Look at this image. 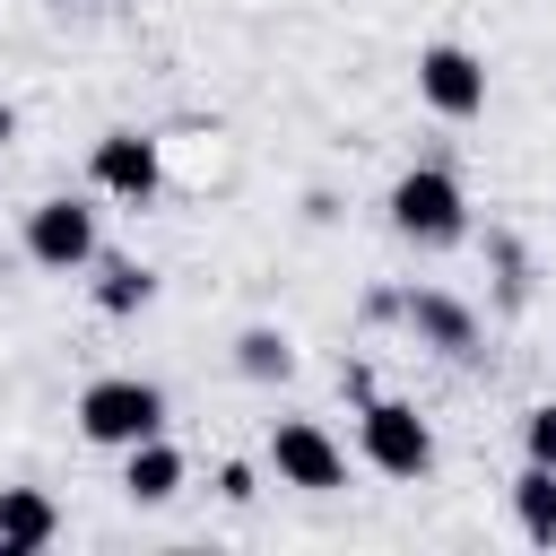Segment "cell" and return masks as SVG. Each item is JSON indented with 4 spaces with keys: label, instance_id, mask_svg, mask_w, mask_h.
<instances>
[{
    "label": "cell",
    "instance_id": "obj_1",
    "mask_svg": "<svg viewBox=\"0 0 556 556\" xmlns=\"http://www.w3.org/2000/svg\"><path fill=\"white\" fill-rule=\"evenodd\" d=\"M78 434L104 443V452H130V443L165 434V391L139 382V374H96V382L78 391Z\"/></svg>",
    "mask_w": 556,
    "mask_h": 556
},
{
    "label": "cell",
    "instance_id": "obj_5",
    "mask_svg": "<svg viewBox=\"0 0 556 556\" xmlns=\"http://www.w3.org/2000/svg\"><path fill=\"white\" fill-rule=\"evenodd\" d=\"M26 261L35 269H87L96 261V208L87 200H35L26 208Z\"/></svg>",
    "mask_w": 556,
    "mask_h": 556
},
{
    "label": "cell",
    "instance_id": "obj_13",
    "mask_svg": "<svg viewBox=\"0 0 556 556\" xmlns=\"http://www.w3.org/2000/svg\"><path fill=\"white\" fill-rule=\"evenodd\" d=\"M235 365H243L252 382H287V374H295V348H287V330H243V339H235Z\"/></svg>",
    "mask_w": 556,
    "mask_h": 556
},
{
    "label": "cell",
    "instance_id": "obj_16",
    "mask_svg": "<svg viewBox=\"0 0 556 556\" xmlns=\"http://www.w3.org/2000/svg\"><path fill=\"white\" fill-rule=\"evenodd\" d=\"M9 139H17V113H9V96H0V148H9Z\"/></svg>",
    "mask_w": 556,
    "mask_h": 556
},
{
    "label": "cell",
    "instance_id": "obj_6",
    "mask_svg": "<svg viewBox=\"0 0 556 556\" xmlns=\"http://www.w3.org/2000/svg\"><path fill=\"white\" fill-rule=\"evenodd\" d=\"M269 469H278V486H304V495H339V486H348V452H339L313 417H287V426L269 434Z\"/></svg>",
    "mask_w": 556,
    "mask_h": 556
},
{
    "label": "cell",
    "instance_id": "obj_4",
    "mask_svg": "<svg viewBox=\"0 0 556 556\" xmlns=\"http://www.w3.org/2000/svg\"><path fill=\"white\" fill-rule=\"evenodd\" d=\"M417 96H426V113H443V122H478V113H486V61H478L469 43H426V52H417Z\"/></svg>",
    "mask_w": 556,
    "mask_h": 556
},
{
    "label": "cell",
    "instance_id": "obj_2",
    "mask_svg": "<svg viewBox=\"0 0 556 556\" xmlns=\"http://www.w3.org/2000/svg\"><path fill=\"white\" fill-rule=\"evenodd\" d=\"M391 226H400L408 243L443 252V243H460V235H469V191H460L443 165H408V174L391 182Z\"/></svg>",
    "mask_w": 556,
    "mask_h": 556
},
{
    "label": "cell",
    "instance_id": "obj_14",
    "mask_svg": "<svg viewBox=\"0 0 556 556\" xmlns=\"http://www.w3.org/2000/svg\"><path fill=\"white\" fill-rule=\"evenodd\" d=\"M521 443H530V460H547V469H556V400L521 408Z\"/></svg>",
    "mask_w": 556,
    "mask_h": 556
},
{
    "label": "cell",
    "instance_id": "obj_8",
    "mask_svg": "<svg viewBox=\"0 0 556 556\" xmlns=\"http://www.w3.org/2000/svg\"><path fill=\"white\" fill-rule=\"evenodd\" d=\"M182 478H191V469H182V452H174L165 434H148V443L122 452V486H130V504H174Z\"/></svg>",
    "mask_w": 556,
    "mask_h": 556
},
{
    "label": "cell",
    "instance_id": "obj_15",
    "mask_svg": "<svg viewBox=\"0 0 556 556\" xmlns=\"http://www.w3.org/2000/svg\"><path fill=\"white\" fill-rule=\"evenodd\" d=\"M217 495H226V504H252V495H261L252 460H226V469H217Z\"/></svg>",
    "mask_w": 556,
    "mask_h": 556
},
{
    "label": "cell",
    "instance_id": "obj_7",
    "mask_svg": "<svg viewBox=\"0 0 556 556\" xmlns=\"http://www.w3.org/2000/svg\"><path fill=\"white\" fill-rule=\"evenodd\" d=\"M156 182H165L156 139H139V130H104V139H96V191H113V200H156Z\"/></svg>",
    "mask_w": 556,
    "mask_h": 556
},
{
    "label": "cell",
    "instance_id": "obj_9",
    "mask_svg": "<svg viewBox=\"0 0 556 556\" xmlns=\"http://www.w3.org/2000/svg\"><path fill=\"white\" fill-rule=\"evenodd\" d=\"M52 539H61L52 495H43V486H0V547H9V556H35V547H52Z\"/></svg>",
    "mask_w": 556,
    "mask_h": 556
},
{
    "label": "cell",
    "instance_id": "obj_3",
    "mask_svg": "<svg viewBox=\"0 0 556 556\" xmlns=\"http://www.w3.org/2000/svg\"><path fill=\"white\" fill-rule=\"evenodd\" d=\"M356 443H365V460H374L382 478H426V469H434V426H426L408 400H365Z\"/></svg>",
    "mask_w": 556,
    "mask_h": 556
},
{
    "label": "cell",
    "instance_id": "obj_12",
    "mask_svg": "<svg viewBox=\"0 0 556 556\" xmlns=\"http://www.w3.org/2000/svg\"><path fill=\"white\" fill-rule=\"evenodd\" d=\"M96 304H104V313H148V304H156V269H139V261H104Z\"/></svg>",
    "mask_w": 556,
    "mask_h": 556
},
{
    "label": "cell",
    "instance_id": "obj_11",
    "mask_svg": "<svg viewBox=\"0 0 556 556\" xmlns=\"http://www.w3.org/2000/svg\"><path fill=\"white\" fill-rule=\"evenodd\" d=\"M513 521H521V539L556 547V469H547V460H530V469L513 478Z\"/></svg>",
    "mask_w": 556,
    "mask_h": 556
},
{
    "label": "cell",
    "instance_id": "obj_10",
    "mask_svg": "<svg viewBox=\"0 0 556 556\" xmlns=\"http://www.w3.org/2000/svg\"><path fill=\"white\" fill-rule=\"evenodd\" d=\"M408 321H417V339H434L443 356H478V321H469L452 295H434V287L408 295Z\"/></svg>",
    "mask_w": 556,
    "mask_h": 556
}]
</instances>
